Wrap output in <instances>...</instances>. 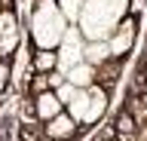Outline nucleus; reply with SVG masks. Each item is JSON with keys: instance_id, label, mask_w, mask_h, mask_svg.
<instances>
[{"instance_id": "f257e3e1", "label": "nucleus", "mask_w": 147, "mask_h": 141, "mask_svg": "<svg viewBox=\"0 0 147 141\" xmlns=\"http://www.w3.org/2000/svg\"><path fill=\"white\" fill-rule=\"evenodd\" d=\"M129 16V0H83V9L74 28L83 34L86 43L107 40L110 31Z\"/></svg>"}, {"instance_id": "f03ea898", "label": "nucleus", "mask_w": 147, "mask_h": 141, "mask_svg": "<svg viewBox=\"0 0 147 141\" xmlns=\"http://www.w3.org/2000/svg\"><path fill=\"white\" fill-rule=\"evenodd\" d=\"M71 22L61 12V6L55 0H34L31 6V22H28V37H31V46L46 49V52H55L61 37L67 34Z\"/></svg>"}, {"instance_id": "7ed1b4c3", "label": "nucleus", "mask_w": 147, "mask_h": 141, "mask_svg": "<svg viewBox=\"0 0 147 141\" xmlns=\"http://www.w3.org/2000/svg\"><path fill=\"white\" fill-rule=\"evenodd\" d=\"M107 107H110V95H107V89L101 83H95V86H89V89H77V95L71 98V104L64 107V111L74 117V123L77 126H95V123H101L104 120V113H107Z\"/></svg>"}, {"instance_id": "20e7f679", "label": "nucleus", "mask_w": 147, "mask_h": 141, "mask_svg": "<svg viewBox=\"0 0 147 141\" xmlns=\"http://www.w3.org/2000/svg\"><path fill=\"white\" fill-rule=\"evenodd\" d=\"M135 43H138V22H135V16L129 12L126 19L110 31V37L104 40L110 61H123V58H129L132 52H135Z\"/></svg>"}, {"instance_id": "39448f33", "label": "nucleus", "mask_w": 147, "mask_h": 141, "mask_svg": "<svg viewBox=\"0 0 147 141\" xmlns=\"http://www.w3.org/2000/svg\"><path fill=\"white\" fill-rule=\"evenodd\" d=\"M83 58H86V40H83V34L77 28H67V34L61 37V43H58V49H55V65H58V74H67L74 65H80Z\"/></svg>"}, {"instance_id": "423d86ee", "label": "nucleus", "mask_w": 147, "mask_h": 141, "mask_svg": "<svg viewBox=\"0 0 147 141\" xmlns=\"http://www.w3.org/2000/svg\"><path fill=\"white\" fill-rule=\"evenodd\" d=\"M22 49V25L12 6L0 9V58H12V52Z\"/></svg>"}, {"instance_id": "0eeeda50", "label": "nucleus", "mask_w": 147, "mask_h": 141, "mask_svg": "<svg viewBox=\"0 0 147 141\" xmlns=\"http://www.w3.org/2000/svg\"><path fill=\"white\" fill-rule=\"evenodd\" d=\"M77 132H80V126L74 123V117L67 111H61L58 117H52L49 123H43V135L49 141H74Z\"/></svg>"}, {"instance_id": "6e6552de", "label": "nucleus", "mask_w": 147, "mask_h": 141, "mask_svg": "<svg viewBox=\"0 0 147 141\" xmlns=\"http://www.w3.org/2000/svg\"><path fill=\"white\" fill-rule=\"evenodd\" d=\"M61 111H64V104L55 98V92H52V89H46V92L34 95V117H37L40 123H49L52 117H58Z\"/></svg>"}, {"instance_id": "1a4fd4ad", "label": "nucleus", "mask_w": 147, "mask_h": 141, "mask_svg": "<svg viewBox=\"0 0 147 141\" xmlns=\"http://www.w3.org/2000/svg\"><path fill=\"white\" fill-rule=\"evenodd\" d=\"M64 80L74 86V89H89V86H95L98 83V67L95 65H89L86 58H83L80 65H74L67 74H64Z\"/></svg>"}, {"instance_id": "9d476101", "label": "nucleus", "mask_w": 147, "mask_h": 141, "mask_svg": "<svg viewBox=\"0 0 147 141\" xmlns=\"http://www.w3.org/2000/svg\"><path fill=\"white\" fill-rule=\"evenodd\" d=\"M58 71V65H55V52H46V49H37L34 55H31V74H55Z\"/></svg>"}, {"instance_id": "9b49d317", "label": "nucleus", "mask_w": 147, "mask_h": 141, "mask_svg": "<svg viewBox=\"0 0 147 141\" xmlns=\"http://www.w3.org/2000/svg\"><path fill=\"white\" fill-rule=\"evenodd\" d=\"M138 123H135V113L132 111H123L117 117V123H113V132H119V135H135Z\"/></svg>"}, {"instance_id": "f8f14e48", "label": "nucleus", "mask_w": 147, "mask_h": 141, "mask_svg": "<svg viewBox=\"0 0 147 141\" xmlns=\"http://www.w3.org/2000/svg\"><path fill=\"white\" fill-rule=\"evenodd\" d=\"M9 86H12V61L9 58H0V98L6 92Z\"/></svg>"}, {"instance_id": "ddd939ff", "label": "nucleus", "mask_w": 147, "mask_h": 141, "mask_svg": "<svg viewBox=\"0 0 147 141\" xmlns=\"http://www.w3.org/2000/svg\"><path fill=\"white\" fill-rule=\"evenodd\" d=\"M58 6H61V12L67 16V22H77V16H80L83 9V0H55Z\"/></svg>"}, {"instance_id": "4468645a", "label": "nucleus", "mask_w": 147, "mask_h": 141, "mask_svg": "<svg viewBox=\"0 0 147 141\" xmlns=\"http://www.w3.org/2000/svg\"><path fill=\"white\" fill-rule=\"evenodd\" d=\"M138 101H141V107H147V92L141 95V98H138Z\"/></svg>"}, {"instance_id": "2eb2a0df", "label": "nucleus", "mask_w": 147, "mask_h": 141, "mask_svg": "<svg viewBox=\"0 0 147 141\" xmlns=\"http://www.w3.org/2000/svg\"><path fill=\"white\" fill-rule=\"evenodd\" d=\"M144 86H147V61H144Z\"/></svg>"}, {"instance_id": "dca6fc26", "label": "nucleus", "mask_w": 147, "mask_h": 141, "mask_svg": "<svg viewBox=\"0 0 147 141\" xmlns=\"http://www.w3.org/2000/svg\"><path fill=\"white\" fill-rule=\"evenodd\" d=\"M0 9H3V3H0Z\"/></svg>"}]
</instances>
